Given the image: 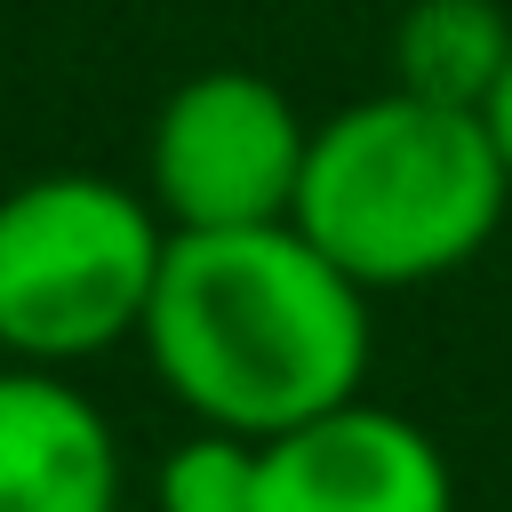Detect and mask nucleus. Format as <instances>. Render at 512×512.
I'll return each instance as SVG.
<instances>
[{
    "label": "nucleus",
    "instance_id": "6e6552de",
    "mask_svg": "<svg viewBox=\"0 0 512 512\" xmlns=\"http://www.w3.org/2000/svg\"><path fill=\"white\" fill-rule=\"evenodd\" d=\"M256 456H264V440L192 424L160 456L152 496H160V512H256Z\"/></svg>",
    "mask_w": 512,
    "mask_h": 512
},
{
    "label": "nucleus",
    "instance_id": "423d86ee",
    "mask_svg": "<svg viewBox=\"0 0 512 512\" xmlns=\"http://www.w3.org/2000/svg\"><path fill=\"white\" fill-rule=\"evenodd\" d=\"M0 512H120V440L72 368L0 360Z\"/></svg>",
    "mask_w": 512,
    "mask_h": 512
},
{
    "label": "nucleus",
    "instance_id": "f257e3e1",
    "mask_svg": "<svg viewBox=\"0 0 512 512\" xmlns=\"http://www.w3.org/2000/svg\"><path fill=\"white\" fill-rule=\"evenodd\" d=\"M152 384L216 432L280 440L368 384V288L344 280L296 224L168 232L160 288L144 304Z\"/></svg>",
    "mask_w": 512,
    "mask_h": 512
},
{
    "label": "nucleus",
    "instance_id": "f03ea898",
    "mask_svg": "<svg viewBox=\"0 0 512 512\" xmlns=\"http://www.w3.org/2000/svg\"><path fill=\"white\" fill-rule=\"evenodd\" d=\"M512 208V176L480 112L408 88L352 96L312 128L288 224L368 296L464 272Z\"/></svg>",
    "mask_w": 512,
    "mask_h": 512
},
{
    "label": "nucleus",
    "instance_id": "20e7f679",
    "mask_svg": "<svg viewBox=\"0 0 512 512\" xmlns=\"http://www.w3.org/2000/svg\"><path fill=\"white\" fill-rule=\"evenodd\" d=\"M304 152H312V128L272 72L208 64L160 96L144 136V192L168 216V232L288 224Z\"/></svg>",
    "mask_w": 512,
    "mask_h": 512
},
{
    "label": "nucleus",
    "instance_id": "39448f33",
    "mask_svg": "<svg viewBox=\"0 0 512 512\" xmlns=\"http://www.w3.org/2000/svg\"><path fill=\"white\" fill-rule=\"evenodd\" d=\"M256 512H456V472L416 416L360 392L264 440Z\"/></svg>",
    "mask_w": 512,
    "mask_h": 512
},
{
    "label": "nucleus",
    "instance_id": "1a4fd4ad",
    "mask_svg": "<svg viewBox=\"0 0 512 512\" xmlns=\"http://www.w3.org/2000/svg\"><path fill=\"white\" fill-rule=\"evenodd\" d=\"M480 120H488V136H496V160H504V176H512V64H504L496 96L480 104Z\"/></svg>",
    "mask_w": 512,
    "mask_h": 512
},
{
    "label": "nucleus",
    "instance_id": "0eeeda50",
    "mask_svg": "<svg viewBox=\"0 0 512 512\" xmlns=\"http://www.w3.org/2000/svg\"><path fill=\"white\" fill-rule=\"evenodd\" d=\"M512 64V16L496 0H400L392 16V88L424 104L480 112Z\"/></svg>",
    "mask_w": 512,
    "mask_h": 512
},
{
    "label": "nucleus",
    "instance_id": "7ed1b4c3",
    "mask_svg": "<svg viewBox=\"0 0 512 512\" xmlns=\"http://www.w3.org/2000/svg\"><path fill=\"white\" fill-rule=\"evenodd\" d=\"M168 216L144 184L56 168L0 192V360L80 368L144 336Z\"/></svg>",
    "mask_w": 512,
    "mask_h": 512
}]
</instances>
